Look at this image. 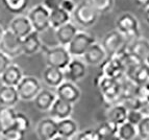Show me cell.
Returning <instances> with one entry per match:
<instances>
[{"instance_id": "cell-29", "label": "cell", "mask_w": 149, "mask_h": 140, "mask_svg": "<svg viewBox=\"0 0 149 140\" xmlns=\"http://www.w3.org/2000/svg\"><path fill=\"white\" fill-rule=\"evenodd\" d=\"M50 26L54 29H57L58 27L63 26V25L67 24L70 22V14L67 12H65L62 8H57V10H51L50 12Z\"/></svg>"}, {"instance_id": "cell-42", "label": "cell", "mask_w": 149, "mask_h": 140, "mask_svg": "<svg viewBox=\"0 0 149 140\" xmlns=\"http://www.w3.org/2000/svg\"><path fill=\"white\" fill-rule=\"evenodd\" d=\"M75 8H76V5H75V3L73 2L72 0H63L62 4H61V8L64 10L65 12L69 13V14L74 12Z\"/></svg>"}, {"instance_id": "cell-30", "label": "cell", "mask_w": 149, "mask_h": 140, "mask_svg": "<svg viewBox=\"0 0 149 140\" xmlns=\"http://www.w3.org/2000/svg\"><path fill=\"white\" fill-rule=\"evenodd\" d=\"M137 128L128 123H122L121 125L118 127L117 136L119 140H132L137 136Z\"/></svg>"}, {"instance_id": "cell-10", "label": "cell", "mask_w": 149, "mask_h": 140, "mask_svg": "<svg viewBox=\"0 0 149 140\" xmlns=\"http://www.w3.org/2000/svg\"><path fill=\"white\" fill-rule=\"evenodd\" d=\"M73 16L77 23L81 26L89 27L96 23L98 19V13L94 10L88 2H80L76 5Z\"/></svg>"}, {"instance_id": "cell-32", "label": "cell", "mask_w": 149, "mask_h": 140, "mask_svg": "<svg viewBox=\"0 0 149 140\" xmlns=\"http://www.w3.org/2000/svg\"><path fill=\"white\" fill-rule=\"evenodd\" d=\"M98 14L107 13L114 6V0H88L87 1Z\"/></svg>"}, {"instance_id": "cell-35", "label": "cell", "mask_w": 149, "mask_h": 140, "mask_svg": "<svg viewBox=\"0 0 149 140\" xmlns=\"http://www.w3.org/2000/svg\"><path fill=\"white\" fill-rule=\"evenodd\" d=\"M25 133H22L20 131L16 130V129L12 128L8 130H5L2 132V134L0 135V139L1 140H24Z\"/></svg>"}, {"instance_id": "cell-41", "label": "cell", "mask_w": 149, "mask_h": 140, "mask_svg": "<svg viewBox=\"0 0 149 140\" xmlns=\"http://www.w3.org/2000/svg\"><path fill=\"white\" fill-rule=\"evenodd\" d=\"M12 64V60L8 58V55H5L3 52L0 51V75L4 72L6 68Z\"/></svg>"}, {"instance_id": "cell-44", "label": "cell", "mask_w": 149, "mask_h": 140, "mask_svg": "<svg viewBox=\"0 0 149 140\" xmlns=\"http://www.w3.org/2000/svg\"><path fill=\"white\" fill-rule=\"evenodd\" d=\"M145 20L149 25V6L147 8H145Z\"/></svg>"}, {"instance_id": "cell-49", "label": "cell", "mask_w": 149, "mask_h": 140, "mask_svg": "<svg viewBox=\"0 0 149 140\" xmlns=\"http://www.w3.org/2000/svg\"><path fill=\"white\" fill-rule=\"evenodd\" d=\"M146 140H149V139H146Z\"/></svg>"}, {"instance_id": "cell-6", "label": "cell", "mask_w": 149, "mask_h": 140, "mask_svg": "<svg viewBox=\"0 0 149 140\" xmlns=\"http://www.w3.org/2000/svg\"><path fill=\"white\" fill-rule=\"evenodd\" d=\"M16 89L19 98L22 100H33L42 90L40 82L35 76H23Z\"/></svg>"}, {"instance_id": "cell-24", "label": "cell", "mask_w": 149, "mask_h": 140, "mask_svg": "<svg viewBox=\"0 0 149 140\" xmlns=\"http://www.w3.org/2000/svg\"><path fill=\"white\" fill-rule=\"evenodd\" d=\"M118 127L119 125L107 120L95 130L98 134L99 140H118Z\"/></svg>"}, {"instance_id": "cell-15", "label": "cell", "mask_w": 149, "mask_h": 140, "mask_svg": "<svg viewBox=\"0 0 149 140\" xmlns=\"http://www.w3.org/2000/svg\"><path fill=\"white\" fill-rule=\"evenodd\" d=\"M1 83L3 86H10V87H17L18 84L23 78L22 69L18 65L10 64L6 70L0 75Z\"/></svg>"}, {"instance_id": "cell-4", "label": "cell", "mask_w": 149, "mask_h": 140, "mask_svg": "<svg viewBox=\"0 0 149 140\" xmlns=\"http://www.w3.org/2000/svg\"><path fill=\"white\" fill-rule=\"evenodd\" d=\"M116 27L120 34L124 36L125 39H138L139 37V23L134 15L125 13L121 15L116 21Z\"/></svg>"}, {"instance_id": "cell-50", "label": "cell", "mask_w": 149, "mask_h": 140, "mask_svg": "<svg viewBox=\"0 0 149 140\" xmlns=\"http://www.w3.org/2000/svg\"><path fill=\"white\" fill-rule=\"evenodd\" d=\"M118 140H119V139H118Z\"/></svg>"}, {"instance_id": "cell-14", "label": "cell", "mask_w": 149, "mask_h": 140, "mask_svg": "<svg viewBox=\"0 0 149 140\" xmlns=\"http://www.w3.org/2000/svg\"><path fill=\"white\" fill-rule=\"evenodd\" d=\"M37 134L40 140H52L57 136V121L53 118H44L38 123Z\"/></svg>"}, {"instance_id": "cell-9", "label": "cell", "mask_w": 149, "mask_h": 140, "mask_svg": "<svg viewBox=\"0 0 149 140\" xmlns=\"http://www.w3.org/2000/svg\"><path fill=\"white\" fill-rule=\"evenodd\" d=\"M125 41V37L118 30H112L104 36L101 46L104 49L107 57H113L126 46Z\"/></svg>"}, {"instance_id": "cell-22", "label": "cell", "mask_w": 149, "mask_h": 140, "mask_svg": "<svg viewBox=\"0 0 149 140\" xmlns=\"http://www.w3.org/2000/svg\"><path fill=\"white\" fill-rule=\"evenodd\" d=\"M127 50L128 52L145 62V59L149 53V41L143 38H138L127 46Z\"/></svg>"}, {"instance_id": "cell-28", "label": "cell", "mask_w": 149, "mask_h": 140, "mask_svg": "<svg viewBox=\"0 0 149 140\" xmlns=\"http://www.w3.org/2000/svg\"><path fill=\"white\" fill-rule=\"evenodd\" d=\"M17 112L12 107H0V125L2 130H8L14 127Z\"/></svg>"}, {"instance_id": "cell-47", "label": "cell", "mask_w": 149, "mask_h": 140, "mask_svg": "<svg viewBox=\"0 0 149 140\" xmlns=\"http://www.w3.org/2000/svg\"><path fill=\"white\" fill-rule=\"evenodd\" d=\"M145 63H146L147 65L149 66V53L147 55V57H146V59H145Z\"/></svg>"}, {"instance_id": "cell-27", "label": "cell", "mask_w": 149, "mask_h": 140, "mask_svg": "<svg viewBox=\"0 0 149 140\" xmlns=\"http://www.w3.org/2000/svg\"><path fill=\"white\" fill-rule=\"evenodd\" d=\"M126 78L132 80L137 86L147 84V83H149V66L146 63H143L142 65L136 68L130 74L127 75Z\"/></svg>"}, {"instance_id": "cell-51", "label": "cell", "mask_w": 149, "mask_h": 140, "mask_svg": "<svg viewBox=\"0 0 149 140\" xmlns=\"http://www.w3.org/2000/svg\"><path fill=\"white\" fill-rule=\"evenodd\" d=\"M0 140H1V139H0Z\"/></svg>"}, {"instance_id": "cell-20", "label": "cell", "mask_w": 149, "mask_h": 140, "mask_svg": "<svg viewBox=\"0 0 149 140\" xmlns=\"http://www.w3.org/2000/svg\"><path fill=\"white\" fill-rule=\"evenodd\" d=\"M56 99V94L50 90H41L35 97V106L40 111H49Z\"/></svg>"}, {"instance_id": "cell-16", "label": "cell", "mask_w": 149, "mask_h": 140, "mask_svg": "<svg viewBox=\"0 0 149 140\" xmlns=\"http://www.w3.org/2000/svg\"><path fill=\"white\" fill-rule=\"evenodd\" d=\"M107 53H105L104 49L102 48V46L98 43H94L93 45L89 47V49L86 51L84 55V59H85V64L88 65H93L97 66L100 65L103 61L107 59Z\"/></svg>"}, {"instance_id": "cell-31", "label": "cell", "mask_w": 149, "mask_h": 140, "mask_svg": "<svg viewBox=\"0 0 149 140\" xmlns=\"http://www.w3.org/2000/svg\"><path fill=\"white\" fill-rule=\"evenodd\" d=\"M2 2L8 12L16 15L22 14L28 5V0H2Z\"/></svg>"}, {"instance_id": "cell-5", "label": "cell", "mask_w": 149, "mask_h": 140, "mask_svg": "<svg viewBox=\"0 0 149 140\" xmlns=\"http://www.w3.org/2000/svg\"><path fill=\"white\" fill-rule=\"evenodd\" d=\"M21 42L22 40L20 38H18L8 28L4 30L2 39L0 41V51L4 53L5 55H8L12 60L13 58H16L22 53Z\"/></svg>"}, {"instance_id": "cell-3", "label": "cell", "mask_w": 149, "mask_h": 140, "mask_svg": "<svg viewBox=\"0 0 149 140\" xmlns=\"http://www.w3.org/2000/svg\"><path fill=\"white\" fill-rule=\"evenodd\" d=\"M28 19L32 25V28L37 33H43L50 27V12L43 6L38 4L31 8L28 13Z\"/></svg>"}, {"instance_id": "cell-17", "label": "cell", "mask_w": 149, "mask_h": 140, "mask_svg": "<svg viewBox=\"0 0 149 140\" xmlns=\"http://www.w3.org/2000/svg\"><path fill=\"white\" fill-rule=\"evenodd\" d=\"M21 48H22V53L26 55H32L37 53L42 48V42L39 37V33L33 30L31 34L22 39Z\"/></svg>"}, {"instance_id": "cell-40", "label": "cell", "mask_w": 149, "mask_h": 140, "mask_svg": "<svg viewBox=\"0 0 149 140\" xmlns=\"http://www.w3.org/2000/svg\"><path fill=\"white\" fill-rule=\"evenodd\" d=\"M62 1L63 0H43L42 5L46 8V10L51 12V10L60 8L61 4H62Z\"/></svg>"}, {"instance_id": "cell-33", "label": "cell", "mask_w": 149, "mask_h": 140, "mask_svg": "<svg viewBox=\"0 0 149 140\" xmlns=\"http://www.w3.org/2000/svg\"><path fill=\"white\" fill-rule=\"evenodd\" d=\"M13 128L18 131H20V132H22V133H26V131H28L30 128L29 117L22 112H17L15 123H14V127H13Z\"/></svg>"}, {"instance_id": "cell-37", "label": "cell", "mask_w": 149, "mask_h": 140, "mask_svg": "<svg viewBox=\"0 0 149 140\" xmlns=\"http://www.w3.org/2000/svg\"><path fill=\"white\" fill-rule=\"evenodd\" d=\"M144 115L143 113L141 112L140 110H129L127 112V117H126V123H130V125H134L136 128L138 127L141 120L143 119Z\"/></svg>"}, {"instance_id": "cell-1", "label": "cell", "mask_w": 149, "mask_h": 140, "mask_svg": "<svg viewBox=\"0 0 149 140\" xmlns=\"http://www.w3.org/2000/svg\"><path fill=\"white\" fill-rule=\"evenodd\" d=\"M45 59L48 67H53L60 70H65L72 60L67 47L61 45L47 48L45 50Z\"/></svg>"}, {"instance_id": "cell-34", "label": "cell", "mask_w": 149, "mask_h": 140, "mask_svg": "<svg viewBox=\"0 0 149 140\" xmlns=\"http://www.w3.org/2000/svg\"><path fill=\"white\" fill-rule=\"evenodd\" d=\"M134 96L142 104L147 103L149 100V83L143 84V85H138L134 90Z\"/></svg>"}, {"instance_id": "cell-36", "label": "cell", "mask_w": 149, "mask_h": 140, "mask_svg": "<svg viewBox=\"0 0 149 140\" xmlns=\"http://www.w3.org/2000/svg\"><path fill=\"white\" fill-rule=\"evenodd\" d=\"M137 131L139 136L143 140L149 139V116H144L141 123L138 125Z\"/></svg>"}, {"instance_id": "cell-21", "label": "cell", "mask_w": 149, "mask_h": 140, "mask_svg": "<svg viewBox=\"0 0 149 140\" xmlns=\"http://www.w3.org/2000/svg\"><path fill=\"white\" fill-rule=\"evenodd\" d=\"M19 95H18L16 87L10 86H1L0 87V106L1 107H12L19 102Z\"/></svg>"}, {"instance_id": "cell-43", "label": "cell", "mask_w": 149, "mask_h": 140, "mask_svg": "<svg viewBox=\"0 0 149 140\" xmlns=\"http://www.w3.org/2000/svg\"><path fill=\"white\" fill-rule=\"evenodd\" d=\"M132 1L142 8H147L149 6V0H132Z\"/></svg>"}, {"instance_id": "cell-12", "label": "cell", "mask_w": 149, "mask_h": 140, "mask_svg": "<svg viewBox=\"0 0 149 140\" xmlns=\"http://www.w3.org/2000/svg\"><path fill=\"white\" fill-rule=\"evenodd\" d=\"M8 29L13 34H15L18 38H20L21 40L24 39L26 36L31 34L33 32L32 25L30 23L29 19L27 16L17 15L10 23V28Z\"/></svg>"}, {"instance_id": "cell-46", "label": "cell", "mask_w": 149, "mask_h": 140, "mask_svg": "<svg viewBox=\"0 0 149 140\" xmlns=\"http://www.w3.org/2000/svg\"><path fill=\"white\" fill-rule=\"evenodd\" d=\"M4 30L5 29H3V27L0 25V41H1V39H2V36H3V34H4Z\"/></svg>"}, {"instance_id": "cell-26", "label": "cell", "mask_w": 149, "mask_h": 140, "mask_svg": "<svg viewBox=\"0 0 149 140\" xmlns=\"http://www.w3.org/2000/svg\"><path fill=\"white\" fill-rule=\"evenodd\" d=\"M127 109L122 105H115L109 109V112L107 114V120L112 121L113 123L117 125H121L122 123H126V117H127Z\"/></svg>"}, {"instance_id": "cell-11", "label": "cell", "mask_w": 149, "mask_h": 140, "mask_svg": "<svg viewBox=\"0 0 149 140\" xmlns=\"http://www.w3.org/2000/svg\"><path fill=\"white\" fill-rule=\"evenodd\" d=\"M63 72H64V78L67 80V82L74 84L75 82H78L85 78L87 73V66L85 62L77 60V59H73Z\"/></svg>"}, {"instance_id": "cell-18", "label": "cell", "mask_w": 149, "mask_h": 140, "mask_svg": "<svg viewBox=\"0 0 149 140\" xmlns=\"http://www.w3.org/2000/svg\"><path fill=\"white\" fill-rule=\"evenodd\" d=\"M50 114H51V118L57 120H63L66 118H69L70 115L72 114L73 111V106L71 104L62 100L60 98L55 99V102L53 103L52 107L50 108Z\"/></svg>"}, {"instance_id": "cell-8", "label": "cell", "mask_w": 149, "mask_h": 140, "mask_svg": "<svg viewBox=\"0 0 149 140\" xmlns=\"http://www.w3.org/2000/svg\"><path fill=\"white\" fill-rule=\"evenodd\" d=\"M99 66L100 71H101L100 74L105 75L107 78L119 80L120 78H122L125 75L123 63L118 55L107 57Z\"/></svg>"}, {"instance_id": "cell-25", "label": "cell", "mask_w": 149, "mask_h": 140, "mask_svg": "<svg viewBox=\"0 0 149 140\" xmlns=\"http://www.w3.org/2000/svg\"><path fill=\"white\" fill-rule=\"evenodd\" d=\"M78 130L77 123L71 118L58 120L57 121V135L65 138H71L75 135Z\"/></svg>"}, {"instance_id": "cell-13", "label": "cell", "mask_w": 149, "mask_h": 140, "mask_svg": "<svg viewBox=\"0 0 149 140\" xmlns=\"http://www.w3.org/2000/svg\"><path fill=\"white\" fill-rule=\"evenodd\" d=\"M56 97L67 103L75 104L80 97V90L76 85L70 82H63L58 87L56 88Z\"/></svg>"}, {"instance_id": "cell-7", "label": "cell", "mask_w": 149, "mask_h": 140, "mask_svg": "<svg viewBox=\"0 0 149 140\" xmlns=\"http://www.w3.org/2000/svg\"><path fill=\"white\" fill-rule=\"evenodd\" d=\"M94 43H96V40L93 36L84 33V32L77 33L73 38V40L67 46L68 52L73 57H81L85 55L90 46L93 45Z\"/></svg>"}, {"instance_id": "cell-39", "label": "cell", "mask_w": 149, "mask_h": 140, "mask_svg": "<svg viewBox=\"0 0 149 140\" xmlns=\"http://www.w3.org/2000/svg\"><path fill=\"white\" fill-rule=\"evenodd\" d=\"M76 140H99L98 134L95 129H88L77 135Z\"/></svg>"}, {"instance_id": "cell-45", "label": "cell", "mask_w": 149, "mask_h": 140, "mask_svg": "<svg viewBox=\"0 0 149 140\" xmlns=\"http://www.w3.org/2000/svg\"><path fill=\"white\" fill-rule=\"evenodd\" d=\"M52 140H71V139H69V138H65V137H62V136L57 135L56 137H54Z\"/></svg>"}, {"instance_id": "cell-38", "label": "cell", "mask_w": 149, "mask_h": 140, "mask_svg": "<svg viewBox=\"0 0 149 140\" xmlns=\"http://www.w3.org/2000/svg\"><path fill=\"white\" fill-rule=\"evenodd\" d=\"M122 105L124 106L127 109V111L129 110H141L142 108V103L138 99L136 96H130L128 98H125L123 99V104Z\"/></svg>"}, {"instance_id": "cell-48", "label": "cell", "mask_w": 149, "mask_h": 140, "mask_svg": "<svg viewBox=\"0 0 149 140\" xmlns=\"http://www.w3.org/2000/svg\"><path fill=\"white\" fill-rule=\"evenodd\" d=\"M2 132H3V130H2V127H1V125H0V135L2 134Z\"/></svg>"}, {"instance_id": "cell-2", "label": "cell", "mask_w": 149, "mask_h": 140, "mask_svg": "<svg viewBox=\"0 0 149 140\" xmlns=\"http://www.w3.org/2000/svg\"><path fill=\"white\" fill-rule=\"evenodd\" d=\"M95 85L99 88L103 99L109 103H112L120 97V91H121L120 80L99 74V76H97L95 80Z\"/></svg>"}, {"instance_id": "cell-19", "label": "cell", "mask_w": 149, "mask_h": 140, "mask_svg": "<svg viewBox=\"0 0 149 140\" xmlns=\"http://www.w3.org/2000/svg\"><path fill=\"white\" fill-rule=\"evenodd\" d=\"M77 33L78 32H77L76 26L73 23L69 22L55 29V37H56L57 42L60 43V45L66 47L69 45V43L73 40V38Z\"/></svg>"}, {"instance_id": "cell-23", "label": "cell", "mask_w": 149, "mask_h": 140, "mask_svg": "<svg viewBox=\"0 0 149 140\" xmlns=\"http://www.w3.org/2000/svg\"><path fill=\"white\" fill-rule=\"evenodd\" d=\"M64 80L65 78L63 70L56 69V68L53 67H48L47 66V68L43 72V80L49 87L57 88L64 82Z\"/></svg>"}]
</instances>
